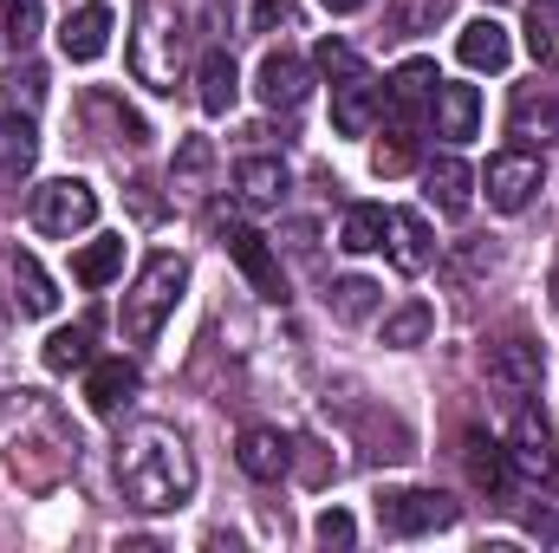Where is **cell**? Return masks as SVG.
<instances>
[{
	"label": "cell",
	"instance_id": "obj_23",
	"mask_svg": "<svg viewBox=\"0 0 559 553\" xmlns=\"http://www.w3.org/2000/svg\"><path fill=\"white\" fill-rule=\"evenodd\" d=\"M462 469H468V482H475L481 495H501L508 475H514V469H508V449H501L495 436H481V430L462 436Z\"/></svg>",
	"mask_w": 559,
	"mask_h": 553
},
{
	"label": "cell",
	"instance_id": "obj_18",
	"mask_svg": "<svg viewBox=\"0 0 559 553\" xmlns=\"http://www.w3.org/2000/svg\"><path fill=\"white\" fill-rule=\"evenodd\" d=\"M138 398V365L131 358H92L85 365V404L98 416H118Z\"/></svg>",
	"mask_w": 559,
	"mask_h": 553
},
{
	"label": "cell",
	"instance_id": "obj_5",
	"mask_svg": "<svg viewBox=\"0 0 559 553\" xmlns=\"http://www.w3.org/2000/svg\"><path fill=\"white\" fill-rule=\"evenodd\" d=\"M540 183H547V163L534 156V150H495L488 156V169L475 176V189L488 196V209H501V215H521L534 196H540Z\"/></svg>",
	"mask_w": 559,
	"mask_h": 553
},
{
	"label": "cell",
	"instance_id": "obj_38",
	"mask_svg": "<svg viewBox=\"0 0 559 553\" xmlns=\"http://www.w3.org/2000/svg\"><path fill=\"white\" fill-rule=\"evenodd\" d=\"M254 33H299V0H254Z\"/></svg>",
	"mask_w": 559,
	"mask_h": 553
},
{
	"label": "cell",
	"instance_id": "obj_32",
	"mask_svg": "<svg viewBox=\"0 0 559 553\" xmlns=\"http://www.w3.org/2000/svg\"><path fill=\"white\" fill-rule=\"evenodd\" d=\"M39 358H46V372H85L92 365V326H59Z\"/></svg>",
	"mask_w": 559,
	"mask_h": 553
},
{
	"label": "cell",
	"instance_id": "obj_29",
	"mask_svg": "<svg viewBox=\"0 0 559 553\" xmlns=\"http://www.w3.org/2000/svg\"><path fill=\"white\" fill-rule=\"evenodd\" d=\"M332 319H345V326H358V319H371L378 306H384V286L378 280H365V274H345V280H332Z\"/></svg>",
	"mask_w": 559,
	"mask_h": 553
},
{
	"label": "cell",
	"instance_id": "obj_6",
	"mask_svg": "<svg viewBox=\"0 0 559 553\" xmlns=\"http://www.w3.org/2000/svg\"><path fill=\"white\" fill-rule=\"evenodd\" d=\"M378 528L391 541H417V534H436V528H455V502L442 489H397L378 502Z\"/></svg>",
	"mask_w": 559,
	"mask_h": 553
},
{
	"label": "cell",
	"instance_id": "obj_8",
	"mask_svg": "<svg viewBox=\"0 0 559 553\" xmlns=\"http://www.w3.org/2000/svg\"><path fill=\"white\" fill-rule=\"evenodd\" d=\"M222 248H228V261L248 274V286H254L261 299H286L280 255L267 248V235H261V228H248V222H228V228H222Z\"/></svg>",
	"mask_w": 559,
	"mask_h": 553
},
{
	"label": "cell",
	"instance_id": "obj_12",
	"mask_svg": "<svg viewBox=\"0 0 559 553\" xmlns=\"http://www.w3.org/2000/svg\"><path fill=\"white\" fill-rule=\"evenodd\" d=\"M423 196H429V209H436V215L462 222V215L475 209V169H468L455 150H442L436 163H423Z\"/></svg>",
	"mask_w": 559,
	"mask_h": 553
},
{
	"label": "cell",
	"instance_id": "obj_14",
	"mask_svg": "<svg viewBox=\"0 0 559 553\" xmlns=\"http://www.w3.org/2000/svg\"><path fill=\"white\" fill-rule=\"evenodd\" d=\"M111 33H118V13H111L105 0H85V7H72L66 26H59V52L79 59V66H92V59H105Z\"/></svg>",
	"mask_w": 559,
	"mask_h": 553
},
{
	"label": "cell",
	"instance_id": "obj_2",
	"mask_svg": "<svg viewBox=\"0 0 559 553\" xmlns=\"http://www.w3.org/2000/svg\"><path fill=\"white\" fill-rule=\"evenodd\" d=\"M182 286H189V261H182L176 248L143 255L138 280H131V286H124V299H118V332H124V345H156V332L169 326V313H176Z\"/></svg>",
	"mask_w": 559,
	"mask_h": 553
},
{
	"label": "cell",
	"instance_id": "obj_43",
	"mask_svg": "<svg viewBox=\"0 0 559 553\" xmlns=\"http://www.w3.org/2000/svg\"><path fill=\"white\" fill-rule=\"evenodd\" d=\"M0 339H7V313H0Z\"/></svg>",
	"mask_w": 559,
	"mask_h": 553
},
{
	"label": "cell",
	"instance_id": "obj_42",
	"mask_svg": "<svg viewBox=\"0 0 559 553\" xmlns=\"http://www.w3.org/2000/svg\"><path fill=\"white\" fill-rule=\"evenodd\" d=\"M332 13H358V7H371V0H325Z\"/></svg>",
	"mask_w": 559,
	"mask_h": 553
},
{
	"label": "cell",
	"instance_id": "obj_15",
	"mask_svg": "<svg viewBox=\"0 0 559 553\" xmlns=\"http://www.w3.org/2000/svg\"><path fill=\"white\" fill-rule=\"evenodd\" d=\"M235 98H241V72H235L228 46H202V59H195V105L209 118H228Z\"/></svg>",
	"mask_w": 559,
	"mask_h": 553
},
{
	"label": "cell",
	"instance_id": "obj_13",
	"mask_svg": "<svg viewBox=\"0 0 559 553\" xmlns=\"http://www.w3.org/2000/svg\"><path fill=\"white\" fill-rule=\"evenodd\" d=\"M508 131L521 138V150L559 143V85H521L514 92V111H508Z\"/></svg>",
	"mask_w": 559,
	"mask_h": 553
},
{
	"label": "cell",
	"instance_id": "obj_9",
	"mask_svg": "<svg viewBox=\"0 0 559 553\" xmlns=\"http://www.w3.org/2000/svg\"><path fill=\"white\" fill-rule=\"evenodd\" d=\"M254 98L267 105V111H299L306 98H312V66L299 59V52H267L261 59V72H254Z\"/></svg>",
	"mask_w": 559,
	"mask_h": 553
},
{
	"label": "cell",
	"instance_id": "obj_28",
	"mask_svg": "<svg viewBox=\"0 0 559 553\" xmlns=\"http://www.w3.org/2000/svg\"><path fill=\"white\" fill-rule=\"evenodd\" d=\"M182 7V26L195 46H222L235 33V0H176Z\"/></svg>",
	"mask_w": 559,
	"mask_h": 553
},
{
	"label": "cell",
	"instance_id": "obj_22",
	"mask_svg": "<svg viewBox=\"0 0 559 553\" xmlns=\"http://www.w3.org/2000/svg\"><path fill=\"white\" fill-rule=\"evenodd\" d=\"M235 196L248 209H280L286 202V163L280 156H241L235 163Z\"/></svg>",
	"mask_w": 559,
	"mask_h": 553
},
{
	"label": "cell",
	"instance_id": "obj_40",
	"mask_svg": "<svg viewBox=\"0 0 559 553\" xmlns=\"http://www.w3.org/2000/svg\"><path fill=\"white\" fill-rule=\"evenodd\" d=\"M312 534H319V548H352V541H358V521H352L345 508H325V515L312 521Z\"/></svg>",
	"mask_w": 559,
	"mask_h": 553
},
{
	"label": "cell",
	"instance_id": "obj_26",
	"mask_svg": "<svg viewBox=\"0 0 559 553\" xmlns=\"http://www.w3.org/2000/svg\"><path fill=\"white\" fill-rule=\"evenodd\" d=\"M124 274V235H98V242H85L79 255H72V280L79 286H111V280Z\"/></svg>",
	"mask_w": 559,
	"mask_h": 553
},
{
	"label": "cell",
	"instance_id": "obj_39",
	"mask_svg": "<svg viewBox=\"0 0 559 553\" xmlns=\"http://www.w3.org/2000/svg\"><path fill=\"white\" fill-rule=\"evenodd\" d=\"M319 72L338 85V79H352V72H365V59L345 46V39H319Z\"/></svg>",
	"mask_w": 559,
	"mask_h": 553
},
{
	"label": "cell",
	"instance_id": "obj_35",
	"mask_svg": "<svg viewBox=\"0 0 559 553\" xmlns=\"http://www.w3.org/2000/svg\"><path fill=\"white\" fill-rule=\"evenodd\" d=\"M411 163H417V143H411V125H397L391 138H384L378 150H371V169H378V176H404Z\"/></svg>",
	"mask_w": 559,
	"mask_h": 553
},
{
	"label": "cell",
	"instance_id": "obj_19",
	"mask_svg": "<svg viewBox=\"0 0 559 553\" xmlns=\"http://www.w3.org/2000/svg\"><path fill=\"white\" fill-rule=\"evenodd\" d=\"M384 248H391L397 274H423V268L436 261V235H429V222H423L417 209H391V222H384Z\"/></svg>",
	"mask_w": 559,
	"mask_h": 553
},
{
	"label": "cell",
	"instance_id": "obj_25",
	"mask_svg": "<svg viewBox=\"0 0 559 553\" xmlns=\"http://www.w3.org/2000/svg\"><path fill=\"white\" fill-rule=\"evenodd\" d=\"M455 13V0H391L384 7V39H423Z\"/></svg>",
	"mask_w": 559,
	"mask_h": 553
},
{
	"label": "cell",
	"instance_id": "obj_10",
	"mask_svg": "<svg viewBox=\"0 0 559 553\" xmlns=\"http://www.w3.org/2000/svg\"><path fill=\"white\" fill-rule=\"evenodd\" d=\"M488 385H495L508 404H527V398L540 391V345H527V339L488 345Z\"/></svg>",
	"mask_w": 559,
	"mask_h": 553
},
{
	"label": "cell",
	"instance_id": "obj_4",
	"mask_svg": "<svg viewBox=\"0 0 559 553\" xmlns=\"http://www.w3.org/2000/svg\"><path fill=\"white\" fill-rule=\"evenodd\" d=\"M26 215H33V228H39V235L72 242V235H85V228L98 222V189H92L85 176H52V183H39V189H33Z\"/></svg>",
	"mask_w": 559,
	"mask_h": 553
},
{
	"label": "cell",
	"instance_id": "obj_34",
	"mask_svg": "<svg viewBox=\"0 0 559 553\" xmlns=\"http://www.w3.org/2000/svg\"><path fill=\"white\" fill-rule=\"evenodd\" d=\"M527 46L540 66H559V0H527Z\"/></svg>",
	"mask_w": 559,
	"mask_h": 553
},
{
	"label": "cell",
	"instance_id": "obj_31",
	"mask_svg": "<svg viewBox=\"0 0 559 553\" xmlns=\"http://www.w3.org/2000/svg\"><path fill=\"white\" fill-rule=\"evenodd\" d=\"M13 299H20V313H33V319H46V313L59 306L52 280H46V268H39L33 255H13Z\"/></svg>",
	"mask_w": 559,
	"mask_h": 553
},
{
	"label": "cell",
	"instance_id": "obj_16",
	"mask_svg": "<svg viewBox=\"0 0 559 553\" xmlns=\"http://www.w3.org/2000/svg\"><path fill=\"white\" fill-rule=\"evenodd\" d=\"M436 85H442L436 59H404V66L384 79V105H391V118H397V125H417V111L436 98Z\"/></svg>",
	"mask_w": 559,
	"mask_h": 553
},
{
	"label": "cell",
	"instance_id": "obj_36",
	"mask_svg": "<svg viewBox=\"0 0 559 553\" xmlns=\"http://www.w3.org/2000/svg\"><path fill=\"white\" fill-rule=\"evenodd\" d=\"M209 169H215V143L209 138H182L176 143V169H169L176 183H202Z\"/></svg>",
	"mask_w": 559,
	"mask_h": 553
},
{
	"label": "cell",
	"instance_id": "obj_7",
	"mask_svg": "<svg viewBox=\"0 0 559 553\" xmlns=\"http://www.w3.org/2000/svg\"><path fill=\"white\" fill-rule=\"evenodd\" d=\"M508 469L521 482H554L559 456H554V430L534 404H514V436H508Z\"/></svg>",
	"mask_w": 559,
	"mask_h": 553
},
{
	"label": "cell",
	"instance_id": "obj_20",
	"mask_svg": "<svg viewBox=\"0 0 559 553\" xmlns=\"http://www.w3.org/2000/svg\"><path fill=\"white\" fill-rule=\"evenodd\" d=\"M455 59L468 66V72H508V59H514V39H508V26L501 20H468L462 26V39H455Z\"/></svg>",
	"mask_w": 559,
	"mask_h": 553
},
{
	"label": "cell",
	"instance_id": "obj_30",
	"mask_svg": "<svg viewBox=\"0 0 559 553\" xmlns=\"http://www.w3.org/2000/svg\"><path fill=\"white\" fill-rule=\"evenodd\" d=\"M429 332H436V306H429V299H404L397 313H384V345H391V352H411Z\"/></svg>",
	"mask_w": 559,
	"mask_h": 553
},
{
	"label": "cell",
	"instance_id": "obj_11",
	"mask_svg": "<svg viewBox=\"0 0 559 553\" xmlns=\"http://www.w3.org/2000/svg\"><path fill=\"white\" fill-rule=\"evenodd\" d=\"M378 111H384V85L371 79V66L332 85V125H338V138H371Z\"/></svg>",
	"mask_w": 559,
	"mask_h": 553
},
{
	"label": "cell",
	"instance_id": "obj_41",
	"mask_svg": "<svg viewBox=\"0 0 559 553\" xmlns=\"http://www.w3.org/2000/svg\"><path fill=\"white\" fill-rule=\"evenodd\" d=\"M527 534L554 548V541H559V508H534V515H527Z\"/></svg>",
	"mask_w": 559,
	"mask_h": 553
},
{
	"label": "cell",
	"instance_id": "obj_3",
	"mask_svg": "<svg viewBox=\"0 0 559 553\" xmlns=\"http://www.w3.org/2000/svg\"><path fill=\"white\" fill-rule=\"evenodd\" d=\"M189 66V26H182V7L176 0H143L138 26H131V72L150 92H176Z\"/></svg>",
	"mask_w": 559,
	"mask_h": 553
},
{
	"label": "cell",
	"instance_id": "obj_1",
	"mask_svg": "<svg viewBox=\"0 0 559 553\" xmlns=\"http://www.w3.org/2000/svg\"><path fill=\"white\" fill-rule=\"evenodd\" d=\"M118 489L138 515H176L195 495V449L176 423H138L118 443Z\"/></svg>",
	"mask_w": 559,
	"mask_h": 553
},
{
	"label": "cell",
	"instance_id": "obj_17",
	"mask_svg": "<svg viewBox=\"0 0 559 553\" xmlns=\"http://www.w3.org/2000/svg\"><path fill=\"white\" fill-rule=\"evenodd\" d=\"M429 118H436V138L449 143H468L481 131V92L475 85H436V98H429Z\"/></svg>",
	"mask_w": 559,
	"mask_h": 553
},
{
	"label": "cell",
	"instance_id": "obj_33",
	"mask_svg": "<svg viewBox=\"0 0 559 553\" xmlns=\"http://www.w3.org/2000/svg\"><path fill=\"white\" fill-rule=\"evenodd\" d=\"M0 33L13 52H26L46 33V0H0Z\"/></svg>",
	"mask_w": 559,
	"mask_h": 553
},
{
	"label": "cell",
	"instance_id": "obj_27",
	"mask_svg": "<svg viewBox=\"0 0 559 553\" xmlns=\"http://www.w3.org/2000/svg\"><path fill=\"white\" fill-rule=\"evenodd\" d=\"M384 222H391V209H378V202L345 209V222H338V248H345V255H378V248H384Z\"/></svg>",
	"mask_w": 559,
	"mask_h": 553
},
{
	"label": "cell",
	"instance_id": "obj_37",
	"mask_svg": "<svg viewBox=\"0 0 559 553\" xmlns=\"http://www.w3.org/2000/svg\"><path fill=\"white\" fill-rule=\"evenodd\" d=\"M293 475L319 489V482H332V475H338V462L325 456V443H293Z\"/></svg>",
	"mask_w": 559,
	"mask_h": 553
},
{
	"label": "cell",
	"instance_id": "obj_21",
	"mask_svg": "<svg viewBox=\"0 0 559 553\" xmlns=\"http://www.w3.org/2000/svg\"><path fill=\"white\" fill-rule=\"evenodd\" d=\"M235 462H241V475H254V482H280L286 469H293V443L280 436V430H241L235 436Z\"/></svg>",
	"mask_w": 559,
	"mask_h": 553
},
{
	"label": "cell",
	"instance_id": "obj_24",
	"mask_svg": "<svg viewBox=\"0 0 559 553\" xmlns=\"http://www.w3.org/2000/svg\"><path fill=\"white\" fill-rule=\"evenodd\" d=\"M39 163V125H33V111H0V169L7 176H26Z\"/></svg>",
	"mask_w": 559,
	"mask_h": 553
}]
</instances>
